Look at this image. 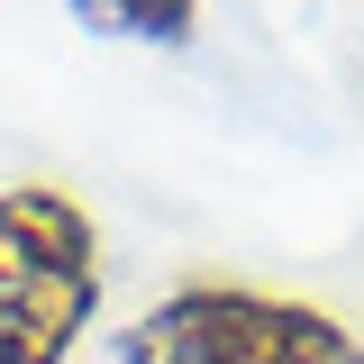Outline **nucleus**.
<instances>
[{
	"label": "nucleus",
	"mask_w": 364,
	"mask_h": 364,
	"mask_svg": "<svg viewBox=\"0 0 364 364\" xmlns=\"http://www.w3.org/2000/svg\"><path fill=\"white\" fill-rule=\"evenodd\" d=\"M100 310V228L64 182L0 191V364H64Z\"/></svg>",
	"instance_id": "nucleus-1"
},
{
	"label": "nucleus",
	"mask_w": 364,
	"mask_h": 364,
	"mask_svg": "<svg viewBox=\"0 0 364 364\" xmlns=\"http://www.w3.org/2000/svg\"><path fill=\"white\" fill-rule=\"evenodd\" d=\"M119 364H364V337L318 301L255 282H182L119 337Z\"/></svg>",
	"instance_id": "nucleus-2"
},
{
	"label": "nucleus",
	"mask_w": 364,
	"mask_h": 364,
	"mask_svg": "<svg viewBox=\"0 0 364 364\" xmlns=\"http://www.w3.org/2000/svg\"><path fill=\"white\" fill-rule=\"evenodd\" d=\"M64 9L100 37H128V46H182L200 28V0H64Z\"/></svg>",
	"instance_id": "nucleus-3"
}]
</instances>
